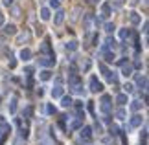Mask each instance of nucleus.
<instances>
[{"instance_id": "nucleus-1", "label": "nucleus", "mask_w": 149, "mask_h": 145, "mask_svg": "<svg viewBox=\"0 0 149 145\" xmlns=\"http://www.w3.org/2000/svg\"><path fill=\"white\" fill-rule=\"evenodd\" d=\"M90 90H92V92H101L103 90V85L96 77H90Z\"/></svg>"}, {"instance_id": "nucleus-2", "label": "nucleus", "mask_w": 149, "mask_h": 145, "mask_svg": "<svg viewBox=\"0 0 149 145\" xmlns=\"http://www.w3.org/2000/svg\"><path fill=\"white\" fill-rule=\"evenodd\" d=\"M39 65H41V66H54L55 59H54V57H41V59H39Z\"/></svg>"}, {"instance_id": "nucleus-3", "label": "nucleus", "mask_w": 149, "mask_h": 145, "mask_svg": "<svg viewBox=\"0 0 149 145\" xmlns=\"http://www.w3.org/2000/svg\"><path fill=\"white\" fill-rule=\"evenodd\" d=\"M109 101H111V97H109V96H103V99H101V110H103V112H109V110H111Z\"/></svg>"}, {"instance_id": "nucleus-4", "label": "nucleus", "mask_w": 149, "mask_h": 145, "mask_svg": "<svg viewBox=\"0 0 149 145\" xmlns=\"http://www.w3.org/2000/svg\"><path fill=\"white\" fill-rule=\"evenodd\" d=\"M63 20H65V11H57V13H55V19H54V22H55V24L57 26H59V24H63Z\"/></svg>"}, {"instance_id": "nucleus-5", "label": "nucleus", "mask_w": 149, "mask_h": 145, "mask_svg": "<svg viewBox=\"0 0 149 145\" xmlns=\"http://www.w3.org/2000/svg\"><path fill=\"white\" fill-rule=\"evenodd\" d=\"M142 125V116H133V118H131V127H140Z\"/></svg>"}, {"instance_id": "nucleus-6", "label": "nucleus", "mask_w": 149, "mask_h": 145, "mask_svg": "<svg viewBox=\"0 0 149 145\" xmlns=\"http://www.w3.org/2000/svg\"><path fill=\"white\" fill-rule=\"evenodd\" d=\"M109 15H111V6H109V4H103L101 6V17H103V19H107Z\"/></svg>"}, {"instance_id": "nucleus-7", "label": "nucleus", "mask_w": 149, "mask_h": 145, "mask_svg": "<svg viewBox=\"0 0 149 145\" xmlns=\"http://www.w3.org/2000/svg\"><path fill=\"white\" fill-rule=\"evenodd\" d=\"M30 57H31V51L28 50V48H24V50L20 51V59H22V61H28Z\"/></svg>"}, {"instance_id": "nucleus-8", "label": "nucleus", "mask_w": 149, "mask_h": 145, "mask_svg": "<svg viewBox=\"0 0 149 145\" xmlns=\"http://www.w3.org/2000/svg\"><path fill=\"white\" fill-rule=\"evenodd\" d=\"M4 31L8 33V35H15V33H17V28H15V24H8Z\"/></svg>"}, {"instance_id": "nucleus-9", "label": "nucleus", "mask_w": 149, "mask_h": 145, "mask_svg": "<svg viewBox=\"0 0 149 145\" xmlns=\"http://www.w3.org/2000/svg\"><path fill=\"white\" fill-rule=\"evenodd\" d=\"M52 96H54V97H61V96H63V88H61V86H54Z\"/></svg>"}, {"instance_id": "nucleus-10", "label": "nucleus", "mask_w": 149, "mask_h": 145, "mask_svg": "<svg viewBox=\"0 0 149 145\" xmlns=\"http://www.w3.org/2000/svg\"><path fill=\"white\" fill-rule=\"evenodd\" d=\"M41 19H42V20H48V19H50V9H48V8H42V9H41Z\"/></svg>"}, {"instance_id": "nucleus-11", "label": "nucleus", "mask_w": 149, "mask_h": 145, "mask_svg": "<svg viewBox=\"0 0 149 145\" xmlns=\"http://www.w3.org/2000/svg\"><path fill=\"white\" fill-rule=\"evenodd\" d=\"M142 19H140V15L138 13H131V24H138Z\"/></svg>"}, {"instance_id": "nucleus-12", "label": "nucleus", "mask_w": 149, "mask_h": 145, "mask_svg": "<svg viewBox=\"0 0 149 145\" xmlns=\"http://www.w3.org/2000/svg\"><path fill=\"white\" fill-rule=\"evenodd\" d=\"M116 101L120 103V105H125V103H127V96H125V94H120V96L116 97Z\"/></svg>"}, {"instance_id": "nucleus-13", "label": "nucleus", "mask_w": 149, "mask_h": 145, "mask_svg": "<svg viewBox=\"0 0 149 145\" xmlns=\"http://www.w3.org/2000/svg\"><path fill=\"white\" fill-rule=\"evenodd\" d=\"M90 134H92V129H90V127H85V129H83V132H81V136H85V138L88 140V138H90Z\"/></svg>"}, {"instance_id": "nucleus-14", "label": "nucleus", "mask_w": 149, "mask_h": 145, "mask_svg": "<svg viewBox=\"0 0 149 145\" xmlns=\"http://www.w3.org/2000/svg\"><path fill=\"white\" fill-rule=\"evenodd\" d=\"M50 77H52V74H50L48 70H42V72H41V79H42V81H48Z\"/></svg>"}, {"instance_id": "nucleus-15", "label": "nucleus", "mask_w": 149, "mask_h": 145, "mask_svg": "<svg viewBox=\"0 0 149 145\" xmlns=\"http://www.w3.org/2000/svg\"><path fill=\"white\" fill-rule=\"evenodd\" d=\"M63 107H70L72 105V97H63V103H61Z\"/></svg>"}, {"instance_id": "nucleus-16", "label": "nucleus", "mask_w": 149, "mask_h": 145, "mask_svg": "<svg viewBox=\"0 0 149 145\" xmlns=\"http://www.w3.org/2000/svg\"><path fill=\"white\" fill-rule=\"evenodd\" d=\"M146 85H147V79H146V75H144V77H138V86H142V88H146Z\"/></svg>"}, {"instance_id": "nucleus-17", "label": "nucleus", "mask_w": 149, "mask_h": 145, "mask_svg": "<svg viewBox=\"0 0 149 145\" xmlns=\"http://www.w3.org/2000/svg\"><path fill=\"white\" fill-rule=\"evenodd\" d=\"M76 48H77V42H76V40H72V42L66 44V50H76Z\"/></svg>"}, {"instance_id": "nucleus-18", "label": "nucleus", "mask_w": 149, "mask_h": 145, "mask_svg": "<svg viewBox=\"0 0 149 145\" xmlns=\"http://www.w3.org/2000/svg\"><path fill=\"white\" fill-rule=\"evenodd\" d=\"M11 13H13V17H20V9L17 8V6H13V8H11Z\"/></svg>"}, {"instance_id": "nucleus-19", "label": "nucleus", "mask_w": 149, "mask_h": 145, "mask_svg": "<svg viewBox=\"0 0 149 145\" xmlns=\"http://www.w3.org/2000/svg\"><path fill=\"white\" fill-rule=\"evenodd\" d=\"M131 35V31L129 30H122V31H120V37H122V39H127Z\"/></svg>"}, {"instance_id": "nucleus-20", "label": "nucleus", "mask_w": 149, "mask_h": 145, "mask_svg": "<svg viewBox=\"0 0 149 145\" xmlns=\"http://www.w3.org/2000/svg\"><path fill=\"white\" fill-rule=\"evenodd\" d=\"M9 110H11V112H15V110H17V99H15V97H13V99H11V105H9Z\"/></svg>"}, {"instance_id": "nucleus-21", "label": "nucleus", "mask_w": 149, "mask_h": 145, "mask_svg": "<svg viewBox=\"0 0 149 145\" xmlns=\"http://www.w3.org/2000/svg\"><path fill=\"white\" fill-rule=\"evenodd\" d=\"M140 107H142L140 101H133V105H131V108H133V110H140Z\"/></svg>"}, {"instance_id": "nucleus-22", "label": "nucleus", "mask_w": 149, "mask_h": 145, "mask_svg": "<svg viewBox=\"0 0 149 145\" xmlns=\"http://www.w3.org/2000/svg\"><path fill=\"white\" fill-rule=\"evenodd\" d=\"M50 8H59V0H50Z\"/></svg>"}, {"instance_id": "nucleus-23", "label": "nucleus", "mask_w": 149, "mask_h": 145, "mask_svg": "<svg viewBox=\"0 0 149 145\" xmlns=\"http://www.w3.org/2000/svg\"><path fill=\"white\" fill-rule=\"evenodd\" d=\"M28 39H30V33H28V31L24 33V35H20V37H19V40H20V42H24V40H28Z\"/></svg>"}, {"instance_id": "nucleus-24", "label": "nucleus", "mask_w": 149, "mask_h": 145, "mask_svg": "<svg viewBox=\"0 0 149 145\" xmlns=\"http://www.w3.org/2000/svg\"><path fill=\"white\" fill-rule=\"evenodd\" d=\"M131 72H133L131 66H123V75H131Z\"/></svg>"}, {"instance_id": "nucleus-25", "label": "nucleus", "mask_w": 149, "mask_h": 145, "mask_svg": "<svg viewBox=\"0 0 149 145\" xmlns=\"http://www.w3.org/2000/svg\"><path fill=\"white\" fill-rule=\"evenodd\" d=\"M116 116H118L120 119H123V118H125V112H123V108H120L118 112H116Z\"/></svg>"}, {"instance_id": "nucleus-26", "label": "nucleus", "mask_w": 149, "mask_h": 145, "mask_svg": "<svg viewBox=\"0 0 149 145\" xmlns=\"http://www.w3.org/2000/svg\"><path fill=\"white\" fill-rule=\"evenodd\" d=\"M114 30V24H111V22H109V24H105V31H109V33H111Z\"/></svg>"}, {"instance_id": "nucleus-27", "label": "nucleus", "mask_w": 149, "mask_h": 145, "mask_svg": "<svg viewBox=\"0 0 149 145\" xmlns=\"http://www.w3.org/2000/svg\"><path fill=\"white\" fill-rule=\"evenodd\" d=\"M31 112H33V108H31V107H26V110H24V114L28 116V118H30V116H31Z\"/></svg>"}, {"instance_id": "nucleus-28", "label": "nucleus", "mask_w": 149, "mask_h": 145, "mask_svg": "<svg viewBox=\"0 0 149 145\" xmlns=\"http://www.w3.org/2000/svg\"><path fill=\"white\" fill-rule=\"evenodd\" d=\"M123 88H125V92H127V94H129V92H133V85H125Z\"/></svg>"}, {"instance_id": "nucleus-29", "label": "nucleus", "mask_w": 149, "mask_h": 145, "mask_svg": "<svg viewBox=\"0 0 149 145\" xmlns=\"http://www.w3.org/2000/svg\"><path fill=\"white\" fill-rule=\"evenodd\" d=\"M105 59H107L109 62H112V59H114V55H112V53H107V55H105Z\"/></svg>"}, {"instance_id": "nucleus-30", "label": "nucleus", "mask_w": 149, "mask_h": 145, "mask_svg": "<svg viewBox=\"0 0 149 145\" xmlns=\"http://www.w3.org/2000/svg\"><path fill=\"white\" fill-rule=\"evenodd\" d=\"M2 2H4V6H8V8H9V6H13V0H2Z\"/></svg>"}, {"instance_id": "nucleus-31", "label": "nucleus", "mask_w": 149, "mask_h": 145, "mask_svg": "<svg viewBox=\"0 0 149 145\" xmlns=\"http://www.w3.org/2000/svg\"><path fill=\"white\" fill-rule=\"evenodd\" d=\"M46 110H48V112H50V114H54V112H55V108H54V107H52V105H50V107H48Z\"/></svg>"}, {"instance_id": "nucleus-32", "label": "nucleus", "mask_w": 149, "mask_h": 145, "mask_svg": "<svg viewBox=\"0 0 149 145\" xmlns=\"http://www.w3.org/2000/svg\"><path fill=\"white\" fill-rule=\"evenodd\" d=\"M2 24H4V15L0 13V26H2Z\"/></svg>"}, {"instance_id": "nucleus-33", "label": "nucleus", "mask_w": 149, "mask_h": 145, "mask_svg": "<svg viewBox=\"0 0 149 145\" xmlns=\"http://www.w3.org/2000/svg\"><path fill=\"white\" fill-rule=\"evenodd\" d=\"M90 2H100V0H90Z\"/></svg>"}]
</instances>
